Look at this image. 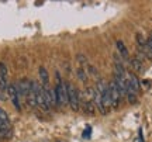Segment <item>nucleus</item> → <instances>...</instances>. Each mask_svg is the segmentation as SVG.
Returning <instances> with one entry per match:
<instances>
[{"mask_svg": "<svg viewBox=\"0 0 152 142\" xmlns=\"http://www.w3.org/2000/svg\"><path fill=\"white\" fill-rule=\"evenodd\" d=\"M83 137H85V138H89V137H90V127H87L86 131L83 132Z\"/></svg>", "mask_w": 152, "mask_h": 142, "instance_id": "a211bd4d", "label": "nucleus"}, {"mask_svg": "<svg viewBox=\"0 0 152 142\" xmlns=\"http://www.w3.org/2000/svg\"><path fill=\"white\" fill-rule=\"evenodd\" d=\"M130 65L134 68V71L137 72H142V69H144V66H142V62L141 60H138L137 58H132V59L130 60Z\"/></svg>", "mask_w": 152, "mask_h": 142, "instance_id": "1a4fd4ad", "label": "nucleus"}, {"mask_svg": "<svg viewBox=\"0 0 152 142\" xmlns=\"http://www.w3.org/2000/svg\"><path fill=\"white\" fill-rule=\"evenodd\" d=\"M127 97H128V101L131 104H134L137 101V94L134 92H127Z\"/></svg>", "mask_w": 152, "mask_h": 142, "instance_id": "4468645a", "label": "nucleus"}, {"mask_svg": "<svg viewBox=\"0 0 152 142\" xmlns=\"http://www.w3.org/2000/svg\"><path fill=\"white\" fill-rule=\"evenodd\" d=\"M89 72H90V75L93 76V79H96V80H97L99 79V72L96 71V68L92 66V65H89ZM99 80H100V79H99Z\"/></svg>", "mask_w": 152, "mask_h": 142, "instance_id": "ddd939ff", "label": "nucleus"}, {"mask_svg": "<svg viewBox=\"0 0 152 142\" xmlns=\"http://www.w3.org/2000/svg\"><path fill=\"white\" fill-rule=\"evenodd\" d=\"M7 94H9L11 98L16 97V96H18V94H17V89H16L14 84H9V86H7Z\"/></svg>", "mask_w": 152, "mask_h": 142, "instance_id": "9b49d317", "label": "nucleus"}, {"mask_svg": "<svg viewBox=\"0 0 152 142\" xmlns=\"http://www.w3.org/2000/svg\"><path fill=\"white\" fill-rule=\"evenodd\" d=\"M137 41H138V45H140V47H144V45L147 44V41H144V38H142V35L141 34H137Z\"/></svg>", "mask_w": 152, "mask_h": 142, "instance_id": "dca6fc26", "label": "nucleus"}, {"mask_svg": "<svg viewBox=\"0 0 152 142\" xmlns=\"http://www.w3.org/2000/svg\"><path fill=\"white\" fill-rule=\"evenodd\" d=\"M27 103L30 107H37V93H34L33 90H30L27 94Z\"/></svg>", "mask_w": 152, "mask_h": 142, "instance_id": "6e6552de", "label": "nucleus"}, {"mask_svg": "<svg viewBox=\"0 0 152 142\" xmlns=\"http://www.w3.org/2000/svg\"><path fill=\"white\" fill-rule=\"evenodd\" d=\"M114 71H115V76L125 77V69L120 60H115V62H114Z\"/></svg>", "mask_w": 152, "mask_h": 142, "instance_id": "423d86ee", "label": "nucleus"}, {"mask_svg": "<svg viewBox=\"0 0 152 142\" xmlns=\"http://www.w3.org/2000/svg\"><path fill=\"white\" fill-rule=\"evenodd\" d=\"M0 75H3L4 77H7V68L3 62H0Z\"/></svg>", "mask_w": 152, "mask_h": 142, "instance_id": "2eb2a0df", "label": "nucleus"}, {"mask_svg": "<svg viewBox=\"0 0 152 142\" xmlns=\"http://www.w3.org/2000/svg\"><path fill=\"white\" fill-rule=\"evenodd\" d=\"M16 89H17V94H18V96H27V94L30 93V90H31V83H30V80H27V79H23V80L18 82Z\"/></svg>", "mask_w": 152, "mask_h": 142, "instance_id": "20e7f679", "label": "nucleus"}, {"mask_svg": "<svg viewBox=\"0 0 152 142\" xmlns=\"http://www.w3.org/2000/svg\"><path fill=\"white\" fill-rule=\"evenodd\" d=\"M66 90H68V103L71 104V109L77 111L79 110V92H77V89L71 84V83H66Z\"/></svg>", "mask_w": 152, "mask_h": 142, "instance_id": "f03ea898", "label": "nucleus"}, {"mask_svg": "<svg viewBox=\"0 0 152 142\" xmlns=\"http://www.w3.org/2000/svg\"><path fill=\"white\" fill-rule=\"evenodd\" d=\"M39 77H41V82H42V86H48L49 84V77H48V72H47V69L44 68V66H41L39 68Z\"/></svg>", "mask_w": 152, "mask_h": 142, "instance_id": "0eeeda50", "label": "nucleus"}, {"mask_svg": "<svg viewBox=\"0 0 152 142\" xmlns=\"http://www.w3.org/2000/svg\"><path fill=\"white\" fill-rule=\"evenodd\" d=\"M142 84H144V87H145V89H149V87H151V80H144V82H142Z\"/></svg>", "mask_w": 152, "mask_h": 142, "instance_id": "6ab92c4d", "label": "nucleus"}, {"mask_svg": "<svg viewBox=\"0 0 152 142\" xmlns=\"http://www.w3.org/2000/svg\"><path fill=\"white\" fill-rule=\"evenodd\" d=\"M11 100H13V104L16 106V109H17V110H20V103H18V96H16V97H13Z\"/></svg>", "mask_w": 152, "mask_h": 142, "instance_id": "f3484780", "label": "nucleus"}, {"mask_svg": "<svg viewBox=\"0 0 152 142\" xmlns=\"http://www.w3.org/2000/svg\"><path fill=\"white\" fill-rule=\"evenodd\" d=\"M0 121L6 124V125H10V121H9V115L3 109H0Z\"/></svg>", "mask_w": 152, "mask_h": 142, "instance_id": "9d476101", "label": "nucleus"}, {"mask_svg": "<svg viewBox=\"0 0 152 142\" xmlns=\"http://www.w3.org/2000/svg\"><path fill=\"white\" fill-rule=\"evenodd\" d=\"M149 41L152 42V33H151V35H149Z\"/></svg>", "mask_w": 152, "mask_h": 142, "instance_id": "aec40b11", "label": "nucleus"}, {"mask_svg": "<svg viewBox=\"0 0 152 142\" xmlns=\"http://www.w3.org/2000/svg\"><path fill=\"white\" fill-rule=\"evenodd\" d=\"M117 49H118L120 55H121V56H123L124 59H128V58H130V55H128V51H127V48H125L124 42H123L121 39H118V41H117Z\"/></svg>", "mask_w": 152, "mask_h": 142, "instance_id": "39448f33", "label": "nucleus"}, {"mask_svg": "<svg viewBox=\"0 0 152 142\" xmlns=\"http://www.w3.org/2000/svg\"><path fill=\"white\" fill-rule=\"evenodd\" d=\"M77 77H79L83 83H86L87 79H89V77H87V73L83 71V69H77Z\"/></svg>", "mask_w": 152, "mask_h": 142, "instance_id": "f8f14e48", "label": "nucleus"}, {"mask_svg": "<svg viewBox=\"0 0 152 142\" xmlns=\"http://www.w3.org/2000/svg\"><path fill=\"white\" fill-rule=\"evenodd\" d=\"M109 90H110V94H111V104H113L114 109H117L120 106V100H121V94H120L118 89L115 86V83L111 82L109 84Z\"/></svg>", "mask_w": 152, "mask_h": 142, "instance_id": "7ed1b4c3", "label": "nucleus"}, {"mask_svg": "<svg viewBox=\"0 0 152 142\" xmlns=\"http://www.w3.org/2000/svg\"><path fill=\"white\" fill-rule=\"evenodd\" d=\"M56 79H58V84L55 87V94H56V104L58 106H64L68 103V90H66V84L61 82L59 73H56Z\"/></svg>", "mask_w": 152, "mask_h": 142, "instance_id": "f257e3e1", "label": "nucleus"}]
</instances>
